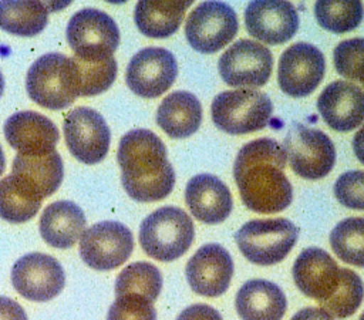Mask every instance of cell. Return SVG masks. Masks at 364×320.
I'll use <instances>...</instances> for the list:
<instances>
[{
	"instance_id": "37",
	"label": "cell",
	"mask_w": 364,
	"mask_h": 320,
	"mask_svg": "<svg viewBox=\"0 0 364 320\" xmlns=\"http://www.w3.org/2000/svg\"><path fill=\"white\" fill-rule=\"evenodd\" d=\"M176 320H223L220 313L209 304H192L181 311Z\"/></svg>"
},
{
	"instance_id": "24",
	"label": "cell",
	"mask_w": 364,
	"mask_h": 320,
	"mask_svg": "<svg viewBox=\"0 0 364 320\" xmlns=\"http://www.w3.org/2000/svg\"><path fill=\"white\" fill-rule=\"evenodd\" d=\"M202 122V105L188 91H173L158 107L156 124L171 138H186L195 134Z\"/></svg>"
},
{
	"instance_id": "20",
	"label": "cell",
	"mask_w": 364,
	"mask_h": 320,
	"mask_svg": "<svg viewBox=\"0 0 364 320\" xmlns=\"http://www.w3.org/2000/svg\"><path fill=\"white\" fill-rule=\"evenodd\" d=\"M317 108L331 129L347 132L364 121V92L353 82L337 80L321 91Z\"/></svg>"
},
{
	"instance_id": "27",
	"label": "cell",
	"mask_w": 364,
	"mask_h": 320,
	"mask_svg": "<svg viewBox=\"0 0 364 320\" xmlns=\"http://www.w3.org/2000/svg\"><path fill=\"white\" fill-rule=\"evenodd\" d=\"M48 7L43 1H0V28L16 36L31 37L44 30Z\"/></svg>"
},
{
	"instance_id": "40",
	"label": "cell",
	"mask_w": 364,
	"mask_h": 320,
	"mask_svg": "<svg viewBox=\"0 0 364 320\" xmlns=\"http://www.w3.org/2000/svg\"><path fill=\"white\" fill-rule=\"evenodd\" d=\"M353 149L357 159L364 164V125L355 132L353 138Z\"/></svg>"
},
{
	"instance_id": "17",
	"label": "cell",
	"mask_w": 364,
	"mask_h": 320,
	"mask_svg": "<svg viewBox=\"0 0 364 320\" xmlns=\"http://www.w3.org/2000/svg\"><path fill=\"white\" fill-rule=\"evenodd\" d=\"M245 24L252 37L274 46L289 41L296 34L299 14L289 1L257 0L247 4Z\"/></svg>"
},
{
	"instance_id": "3",
	"label": "cell",
	"mask_w": 364,
	"mask_h": 320,
	"mask_svg": "<svg viewBox=\"0 0 364 320\" xmlns=\"http://www.w3.org/2000/svg\"><path fill=\"white\" fill-rule=\"evenodd\" d=\"M78 70L73 57L48 53L37 58L27 71L28 97L48 110H63L80 95Z\"/></svg>"
},
{
	"instance_id": "44",
	"label": "cell",
	"mask_w": 364,
	"mask_h": 320,
	"mask_svg": "<svg viewBox=\"0 0 364 320\" xmlns=\"http://www.w3.org/2000/svg\"><path fill=\"white\" fill-rule=\"evenodd\" d=\"M363 87H364V85H363Z\"/></svg>"
},
{
	"instance_id": "34",
	"label": "cell",
	"mask_w": 364,
	"mask_h": 320,
	"mask_svg": "<svg viewBox=\"0 0 364 320\" xmlns=\"http://www.w3.org/2000/svg\"><path fill=\"white\" fill-rule=\"evenodd\" d=\"M334 65L340 75L364 85V38L341 41L334 48Z\"/></svg>"
},
{
	"instance_id": "22",
	"label": "cell",
	"mask_w": 364,
	"mask_h": 320,
	"mask_svg": "<svg viewBox=\"0 0 364 320\" xmlns=\"http://www.w3.org/2000/svg\"><path fill=\"white\" fill-rule=\"evenodd\" d=\"M286 307L283 290L264 279L246 282L236 294V311L242 320H282Z\"/></svg>"
},
{
	"instance_id": "7",
	"label": "cell",
	"mask_w": 364,
	"mask_h": 320,
	"mask_svg": "<svg viewBox=\"0 0 364 320\" xmlns=\"http://www.w3.org/2000/svg\"><path fill=\"white\" fill-rule=\"evenodd\" d=\"M65 34L74 57L85 61L109 58L119 44L118 26L97 9H82L73 14Z\"/></svg>"
},
{
	"instance_id": "15",
	"label": "cell",
	"mask_w": 364,
	"mask_h": 320,
	"mask_svg": "<svg viewBox=\"0 0 364 320\" xmlns=\"http://www.w3.org/2000/svg\"><path fill=\"white\" fill-rule=\"evenodd\" d=\"M324 71L323 53L313 44L296 43L280 55L277 68L279 87L291 97H306L317 88Z\"/></svg>"
},
{
	"instance_id": "30",
	"label": "cell",
	"mask_w": 364,
	"mask_h": 320,
	"mask_svg": "<svg viewBox=\"0 0 364 320\" xmlns=\"http://www.w3.org/2000/svg\"><path fill=\"white\" fill-rule=\"evenodd\" d=\"M330 245L340 260L364 267V218L353 216L338 222L330 233Z\"/></svg>"
},
{
	"instance_id": "21",
	"label": "cell",
	"mask_w": 364,
	"mask_h": 320,
	"mask_svg": "<svg viewBox=\"0 0 364 320\" xmlns=\"http://www.w3.org/2000/svg\"><path fill=\"white\" fill-rule=\"evenodd\" d=\"M185 201L191 213L200 222L216 225L232 212L233 201L228 186L215 175H195L186 185Z\"/></svg>"
},
{
	"instance_id": "23",
	"label": "cell",
	"mask_w": 364,
	"mask_h": 320,
	"mask_svg": "<svg viewBox=\"0 0 364 320\" xmlns=\"http://www.w3.org/2000/svg\"><path fill=\"white\" fill-rule=\"evenodd\" d=\"M85 225V215L78 205L71 201H57L44 209L40 218V233L50 246L68 249L81 238Z\"/></svg>"
},
{
	"instance_id": "16",
	"label": "cell",
	"mask_w": 364,
	"mask_h": 320,
	"mask_svg": "<svg viewBox=\"0 0 364 320\" xmlns=\"http://www.w3.org/2000/svg\"><path fill=\"white\" fill-rule=\"evenodd\" d=\"M185 272L188 283L195 293L205 297H218L230 284L233 260L223 246L208 243L199 247L188 260Z\"/></svg>"
},
{
	"instance_id": "19",
	"label": "cell",
	"mask_w": 364,
	"mask_h": 320,
	"mask_svg": "<svg viewBox=\"0 0 364 320\" xmlns=\"http://www.w3.org/2000/svg\"><path fill=\"white\" fill-rule=\"evenodd\" d=\"M7 142L26 156H41L55 151L58 129L55 124L36 111L16 112L4 122Z\"/></svg>"
},
{
	"instance_id": "8",
	"label": "cell",
	"mask_w": 364,
	"mask_h": 320,
	"mask_svg": "<svg viewBox=\"0 0 364 320\" xmlns=\"http://www.w3.org/2000/svg\"><path fill=\"white\" fill-rule=\"evenodd\" d=\"M282 146L294 174L304 179L324 178L334 166V145L320 129L294 124Z\"/></svg>"
},
{
	"instance_id": "39",
	"label": "cell",
	"mask_w": 364,
	"mask_h": 320,
	"mask_svg": "<svg viewBox=\"0 0 364 320\" xmlns=\"http://www.w3.org/2000/svg\"><path fill=\"white\" fill-rule=\"evenodd\" d=\"M290 320H334L321 307H304L299 310Z\"/></svg>"
},
{
	"instance_id": "29",
	"label": "cell",
	"mask_w": 364,
	"mask_h": 320,
	"mask_svg": "<svg viewBox=\"0 0 364 320\" xmlns=\"http://www.w3.org/2000/svg\"><path fill=\"white\" fill-rule=\"evenodd\" d=\"M162 289V276L156 266L148 262H135L122 269L115 280V294H139L155 302Z\"/></svg>"
},
{
	"instance_id": "2",
	"label": "cell",
	"mask_w": 364,
	"mask_h": 320,
	"mask_svg": "<svg viewBox=\"0 0 364 320\" xmlns=\"http://www.w3.org/2000/svg\"><path fill=\"white\" fill-rule=\"evenodd\" d=\"M117 158L122 186L132 199L155 202L173 189L175 172L166 148L152 131L136 128L127 132L119 141Z\"/></svg>"
},
{
	"instance_id": "28",
	"label": "cell",
	"mask_w": 364,
	"mask_h": 320,
	"mask_svg": "<svg viewBox=\"0 0 364 320\" xmlns=\"http://www.w3.org/2000/svg\"><path fill=\"white\" fill-rule=\"evenodd\" d=\"M43 198L14 175L0 181V218L11 223L30 220L40 209Z\"/></svg>"
},
{
	"instance_id": "25",
	"label": "cell",
	"mask_w": 364,
	"mask_h": 320,
	"mask_svg": "<svg viewBox=\"0 0 364 320\" xmlns=\"http://www.w3.org/2000/svg\"><path fill=\"white\" fill-rule=\"evenodd\" d=\"M11 175L20 178L44 199L53 195L61 185L64 165L57 151L41 156L17 154L13 161Z\"/></svg>"
},
{
	"instance_id": "38",
	"label": "cell",
	"mask_w": 364,
	"mask_h": 320,
	"mask_svg": "<svg viewBox=\"0 0 364 320\" xmlns=\"http://www.w3.org/2000/svg\"><path fill=\"white\" fill-rule=\"evenodd\" d=\"M0 320H28L24 309L13 299L0 296Z\"/></svg>"
},
{
	"instance_id": "14",
	"label": "cell",
	"mask_w": 364,
	"mask_h": 320,
	"mask_svg": "<svg viewBox=\"0 0 364 320\" xmlns=\"http://www.w3.org/2000/svg\"><path fill=\"white\" fill-rule=\"evenodd\" d=\"M176 74L178 64L171 51L162 47H146L129 60L125 81L136 95L155 98L171 88Z\"/></svg>"
},
{
	"instance_id": "1",
	"label": "cell",
	"mask_w": 364,
	"mask_h": 320,
	"mask_svg": "<svg viewBox=\"0 0 364 320\" xmlns=\"http://www.w3.org/2000/svg\"><path fill=\"white\" fill-rule=\"evenodd\" d=\"M287 156L272 138H257L237 152L233 176L245 206L257 213L284 210L293 199V188L284 175Z\"/></svg>"
},
{
	"instance_id": "36",
	"label": "cell",
	"mask_w": 364,
	"mask_h": 320,
	"mask_svg": "<svg viewBox=\"0 0 364 320\" xmlns=\"http://www.w3.org/2000/svg\"><path fill=\"white\" fill-rule=\"evenodd\" d=\"M334 195L341 205L364 210V171L341 174L334 183Z\"/></svg>"
},
{
	"instance_id": "5",
	"label": "cell",
	"mask_w": 364,
	"mask_h": 320,
	"mask_svg": "<svg viewBox=\"0 0 364 320\" xmlns=\"http://www.w3.org/2000/svg\"><path fill=\"white\" fill-rule=\"evenodd\" d=\"M299 228L286 218L253 219L235 235L242 255L252 263L270 266L282 262L293 249Z\"/></svg>"
},
{
	"instance_id": "18",
	"label": "cell",
	"mask_w": 364,
	"mask_h": 320,
	"mask_svg": "<svg viewBox=\"0 0 364 320\" xmlns=\"http://www.w3.org/2000/svg\"><path fill=\"white\" fill-rule=\"evenodd\" d=\"M293 279L303 294L321 304L337 290L341 267L326 250L307 247L293 265Z\"/></svg>"
},
{
	"instance_id": "9",
	"label": "cell",
	"mask_w": 364,
	"mask_h": 320,
	"mask_svg": "<svg viewBox=\"0 0 364 320\" xmlns=\"http://www.w3.org/2000/svg\"><path fill=\"white\" fill-rule=\"evenodd\" d=\"M239 28L235 10L222 1H203L188 16L185 34L192 48L210 54L233 40Z\"/></svg>"
},
{
	"instance_id": "12",
	"label": "cell",
	"mask_w": 364,
	"mask_h": 320,
	"mask_svg": "<svg viewBox=\"0 0 364 320\" xmlns=\"http://www.w3.org/2000/svg\"><path fill=\"white\" fill-rule=\"evenodd\" d=\"M64 137L68 151L84 164L101 162L111 142V131L105 119L88 107H77L65 115Z\"/></svg>"
},
{
	"instance_id": "33",
	"label": "cell",
	"mask_w": 364,
	"mask_h": 320,
	"mask_svg": "<svg viewBox=\"0 0 364 320\" xmlns=\"http://www.w3.org/2000/svg\"><path fill=\"white\" fill-rule=\"evenodd\" d=\"M78 70L80 95H97L108 90L117 77V61L114 57L100 61H85L73 57Z\"/></svg>"
},
{
	"instance_id": "31",
	"label": "cell",
	"mask_w": 364,
	"mask_h": 320,
	"mask_svg": "<svg viewBox=\"0 0 364 320\" xmlns=\"http://www.w3.org/2000/svg\"><path fill=\"white\" fill-rule=\"evenodd\" d=\"M314 14L323 28L331 33H347L361 23L364 7L358 0H320L314 4Z\"/></svg>"
},
{
	"instance_id": "11",
	"label": "cell",
	"mask_w": 364,
	"mask_h": 320,
	"mask_svg": "<svg viewBox=\"0 0 364 320\" xmlns=\"http://www.w3.org/2000/svg\"><path fill=\"white\" fill-rule=\"evenodd\" d=\"M273 68L270 50L249 38L233 43L219 58L218 70L222 80L232 87H263Z\"/></svg>"
},
{
	"instance_id": "41",
	"label": "cell",
	"mask_w": 364,
	"mask_h": 320,
	"mask_svg": "<svg viewBox=\"0 0 364 320\" xmlns=\"http://www.w3.org/2000/svg\"><path fill=\"white\" fill-rule=\"evenodd\" d=\"M4 166H6V159H4L3 149H1V146H0V175H1L3 171H4Z\"/></svg>"
},
{
	"instance_id": "4",
	"label": "cell",
	"mask_w": 364,
	"mask_h": 320,
	"mask_svg": "<svg viewBox=\"0 0 364 320\" xmlns=\"http://www.w3.org/2000/svg\"><path fill=\"white\" fill-rule=\"evenodd\" d=\"M195 226L191 216L176 206H162L149 213L139 226L144 252L159 262L181 257L192 245Z\"/></svg>"
},
{
	"instance_id": "26",
	"label": "cell",
	"mask_w": 364,
	"mask_h": 320,
	"mask_svg": "<svg viewBox=\"0 0 364 320\" xmlns=\"http://www.w3.org/2000/svg\"><path fill=\"white\" fill-rule=\"evenodd\" d=\"M192 4L191 0L182 1H154L141 0L135 6V24L146 37L165 38L172 36L181 26L185 11Z\"/></svg>"
},
{
	"instance_id": "6",
	"label": "cell",
	"mask_w": 364,
	"mask_h": 320,
	"mask_svg": "<svg viewBox=\"0 0 364 320\" xmlns=\"http://www.w3.org/2000/svg\"><path fill=\"white\" fill-rule=\"evenodd\" d=\"M213 124L232 135L250 134L263 129L273 111V104L267 94L253 88L229 90L213 98Z\"/></svg>"
},
{
	"instance_id": "10",
	"label": "cell",
	"mask_w": 364,
	"mask_h": 320,
	"mask_svg": "<svg viewBox=\"0 0 364 320\" xmlns=\"http://www.w3.org/2000/svg\"><path fill=\"white\" fill-rule=\"evenodd\" d=\"M134 249L132 232L121 222H98L80 238V256L95 270H112L131 256Z\"/></svg>"
},
{
	"instance_id": "32",
	"label": "cell",
	"mask_w": 364,
	"mask_h": 320,
	"mask_svg": "<svg viewBox=\"0 0 364 320\" xmlns=\"http://www.w3.org/2000/svg\"><path fill=\"white\" fill-rule=\"evenodd\" d=\"M364 297V284L361 277L351 269L341 267V279L337 290L320 307L331 317L346 319L355 313Z\"/></svg>"
},
{
	"instance_id": "42",
	"label": "cell",
	"mask_w": 364,
	"mask_h": 320,
	"mask_svg": "<svg viewBox=\"0 0 364 320\" xmlns=\"http://www.w3.org/2000/svg\"><path fill=\"white\" fill-rule=\"evenodd\" d=\"M3 90H4V78H3V74L0 73V97L3 94Z\"/></svg>"
},
{
	"instance_id": "43",
	"label": "cell",
	"mask_w": 364,
	"mask_h": 320,
	"mask_svg": "<svg viewBox=\"0 0 364 320\" xmlns=\"http://www.w3.org/2000/svg\"><path fill=\"white\" fill-rule=\"evenodd\" d=\"M358 320H364V311L361 313V316H360V319Z\"/></svg>"
},
{
	"instance_id": "35",
	"label": "cell",
	"mask_w": 364,
	"mask_h": 320,
	"mask_svg": "<svg viewBox=\"0 0 364 320\" xmlns=\"http://www.w3.org/2000/svg\"><path fill=\"white\" fill-rule=\"evenodd\" d=\"M107 320H156V311L148 299L139 294L117 296L109 306Z\"/></svg>"
},
{
	"instance_id": "13",
	"label": "cell",
	"mask_w": 364,
	"mask_h": 320,
	"mask_svg": "<svg viewBox=\"0 0 364 320\" xmlns=\"http://www.w3.org/2000/svg\"><path fill=\"white\" fill-rule=\"evenodd\" d=\"M11 283L24 299L47 302L61 293L65 284V274L57 259L34 252L21 256L13 265Z\"/></svg>"
}]
</instances>
